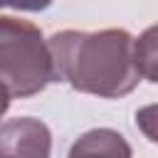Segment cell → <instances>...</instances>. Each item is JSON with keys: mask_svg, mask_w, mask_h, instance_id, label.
<instances>
[{"mask_svg": "<svg viewBox=\"0 0 158 158\" xmlns=\"http://www.w3.org/2000/svg\"><path fill=\"white\" fill-rule=\"evenodd\" d=\"M133 40L121 27L99 32L62 30L49 37L54 57L57 81H67L72 89L94 94L101 99H118L131 94L143 79L136 57Z\"/></svg>", "mask_w": 158, "mask_h": 158, "instance_id": "6da1fadb", "label": "cell"}, {"mask_svg": "<svg viewBox=\"0 0 158 158\" xmlns=\"http://www.w3.org/2000/svg\"><path fill=\"white\" fill-rule=\"evenodd\" d=\"M0 81L15 99L35 96L57 81L49 40L35 22L0 15Z\"/></svg>", "mask_w": 158, "mask_h": 158, "instance_id": "7a4b0ae2", "label": "cell"}, {"mask_svg": "<svg viewBox=\"0 0 158 158\" xmlns=\"http://www.w3.org/2000/svg\"><path fill=\"white\" fill-rule=\"evenodd\" d=\"M52 153V133L47 123L32 116H17L0 123V156L47 158Z\"/></svg>", "mask_w": 158, "mask_h": 158, "instance_id": "3957f363", "label": "cell"}, {"mask_svg": "<svg viewBox=\"0 0 158 158\" xmlns=\"http://www.w3.org/2000/svg\"><path fill=\"white\" fill-rule=\"evenodd\" d=\"M69 156H131V146L118 131L111 128H94L86 131L77 143L69 148Z\"/></svg>", "mask_w": 158, "mask_h": 158, "instance_id": "277c9868", "label": "cell"}, {"mask_svg": "<svg viewBox=\"0 0 158 158\" xmlns=\"http://www.w3.org/2000/svg\"><path fill=\"white\" fill-rule=\"evenodd\" d=\"M133 57L141 77L158 84V22L146 27L133 40Z\"/></svg>", "mask_w": 158, "mask_h": 158, "instance_id": "5b68a950", "label": "cell"}, {"mask_svg": "<svg viewBox=\"0 0 158 158\" xmlns=\"http://www.w3.org/2000/svg\"><path fill=\"white\" fill-rule=\"evenodd\" d=\"M136 126H138V131H141L148 141L158 143V104L141 106V109L136 111Z\"/></svg>", "mask_w": 158, "mask_h": 158, "instance_id": "8992f818", "label": "cell"}, {"mask_svg": "<svg viewBox=\"0 0 158 158\" xmlns=\"http://www.w3.org/2000/svg\"><path fill=\"white\" fill-rule=\"evenodd\" d=\"M52 0H0V7H12V10H25V12H40L47 10Z\"/></svg>", "mask_w": 158, "mask_h": 158, "instance_id": "52a82bcc", "label": "cell"}, {"mask_svg": "<svg viewBox=\"0 0 158 158\" xmlns=\"http://www.w3.org/2000/svg\"><path fill=\"white\" fill-rule=\"evenodd\" d=\"M10 99H12V94L7 91V86L0 81V118L5 116V111L10 109Z\"/></svg>", "mask_w": 158, "mask_h": 158, "instance_id": "ba28073f", "label": "cell"}]
</instances>
